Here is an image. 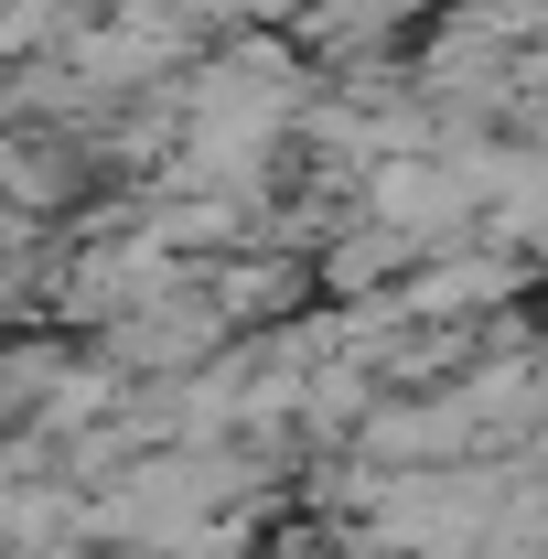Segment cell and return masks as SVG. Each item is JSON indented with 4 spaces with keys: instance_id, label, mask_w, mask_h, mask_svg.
I'll use <instances>...</instances> for the list:
<instances>
[{
    "instance_id": "obj_1",
    "label": "cell",
    "mask_w": 548,
    "mask_h": 559,
    "mask_svg": "<svg viewBox=\"0 0 548 559\" xmlns=\"http://www.w3.org/2000/svg\"><path fill=\"white\" fill-rule=\"evenodd\" d=\"M97 559H119V549H97Z\"/></svg>"
}]
</instances>
